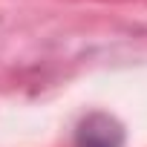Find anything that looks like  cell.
I'll return each instance as SVG.
<instances>
[{
    "label": "cell",
    "instance_id": "cell-1",
    "mask_svg": "<svg viewBox=\"0 0 147 147\" xmlns=\"http://www.w3.org/2000/svg\"><path fill=\"white\" fill-rule=\"evenodd\" d=\"M124 133L121 124L107 113H92L78 124L75 147H121Z\"/></svg>",
    "mask_w": 147,
    "mask_h": 147
}]
</instances>
